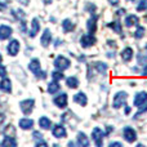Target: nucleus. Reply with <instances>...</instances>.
I'll list each match as a JSON object with an SVG mask.
<instances>
[{
  "instance_id": "nucleus-21",
  "label": "nucleus",
  "mask_w": 147,
  "mask_h": 147,
  "mask_svg": "<svg viewBox=\"0 0 147 147\" xmlns=\"http://www.w3.org/2000/svg\"><path fill=\"white\" fill-rule=\"evenodd\" d=\"M78 145L81 147H88L89 146V140L83 132L78 133Z\"/></svg>"
},
{
  "instance_id": "nucleus-2",
  "label": "nucleus",
  "mask_w": 147,
  "mask_h": 147,
  "mask_svg": "<svg viewBox=\"0 0 147 147\" xmlns=\"http://www.w3.org/2000/svg\"><path fill=\"white\" fill-rule=\"evenodd\" d=\"M54 66H56V69L58 71H65V70H67L70 67V59H67L63 56H59L54 61Z\"/></svg>"
},
{
  "instance_id": "nucleus-17",
  "label": "nucleus",
  "mask_w": 147,
  "mask_h": 147,
  "mask_svg": "<svg viewBox=\"0 0 147 147\" xmlns=\"http://www.w3.org/2000/svg\"><path fill=\"white\" fill-rule=\"evenodd\" d=\"M138 23H140V18L134 14H130L125 18V26H127V27H132V26H136V25H138Z\"/></svg>"
},
{
  "instance_id": "nucleus-49",
  "label": "nucleus",
  "mask_w": 147,
  "mask_h": 147,
  "mask_svg": "<svg viewBox=\"0 0 147 147\" xmlns=\"http://www.w3.org/2000/svg\"><path fill=\"white\" fill-rule=\"evenodd\" d=\"M145 49H146V53H147V45H146V47H145Z\"/></svg>"
},
{
  "instance_id": "nucleus-20",
  "label": "nucleus",
  "mask_w": 147,
  "mask_h": 147,
  "mask_svg": "<svg viewBox=\"0 0 147 147\" xmlns=\"http://www.w3.org/2000/svg\"><path fill=\"white\" fill-rule=\"evenodd\" d=\"M121 58L124 62H129L130 59L133 58V49L129 48V47H127V48L121 52Z\"/></svg>"
},
{
  "instance_id": "nucleus-27",
  "label": "nucleus",
  "mask_w": 147,
  "mask_h": 147,
  "mask_svg": "<svg viewBox=\"0 0 147 147\" xmlns=\"http://www.w3.org/2000/svg\"><path fill=\"white\" fill-rule=\"evenodd\" d=\"M94 69H96L97 72L99 74H106V70H107V65L103 63V62H97V63H93Z\"/></svg>"
},
{
  "instance_id": "nucleus-41",
  "label": "nucleus",
  "mask_w": 147,
  "mask_h": 147,
  "mask_svg": "<svg viewBox=\"0 0 147 147\" xmlns=\"http://www.w3.org/2000/svg\"><path fill=\"white\" fill-rule=\"evenodd\" d=\"M5 120V116H4V114H1V112H0V125L3 124V121H4Z\"/></svg>"
},
{
  "instance_id": "nucleus-35",
  "label": "nucleus",
  "mask_w": 147,
  "mask_h": 147,
  "mask_svg": "<svg viewBox=\"0 0 147 147\" xmlns=\"http://www.w3.org/2000/svg\"><path fill=\"white\" fill-rule=\"evenodd\" d=\"M5 75H7V69H5V66H1V65H0V76L4 78Z\"/></svg>"
},
{
  "instance_id": "nucleus-24",
  "label": "nucleus",
  "mask_w": 147,
  "mask_h": 147,
  "mask_svg": "<svg viewBox=\"0 0 147 147\" xmlns=\"http://www.w3.org/2000/svg\"><path fill=\"white\" fill-rule=\"evenodd\" d=\"M12 14H13V17H14L16 20H18V21H23L26 18V13L23 12L22 9H13Z\"/></svg>"
},
{
  "instance_id": "nucleus-29",
  "label": "nucleus",
  "mask_w": 147,
  "mask_h": 147,
  "mask_svg": "<svg viewBox=\"0 0 147 147\" xmlns=\"http://www.w3.org/2000/svg\"><path fill=\"white\" fill-rule=\"evenodd\" d=\"M109 26L110 28H112V30L115 31V32H117V34H121V25H120L119 22H111V23H109Z\"/></svg>"
},
{
  "instance_id": "nucleus-5",
  "label": "nucleus",
  "mask_w": 147,
  "mask_h": 147,
  "mask_svg": "<svg viewBox=\"0 0 147 147\" xmlns=\"http://www.w3.org/2000/svg\"><path fill=\"white\" fill-rule=\"evenodd\" d=\"M21 110L25 115H30L31 111L34 110V105H35V101L34 99H26V101L21 102Z\"/></svg>"
},
{
  "instance_id": "nucleus-48",
  "label": "nucleus",
  "mask_w": 147,
  "mask_h": 147,
  "mask_svg": "<svg viewBox=\"0 0 147 147\" xmlns=\"http://www.w3.org/2000/svg\"><path fill=\"white\" fill-rule=\"evenodd\" d=\"M1 61H3V58H1V56H0V63H1Z\"/></svg>"
},
{
  "instance_id": "nucleus-28",
  "label": "nucleus",
  "mask_w": 147,
  "mask_h": 147,
  "mask_svg": "<svg viewBox=\"0 0 147 147\" xmlns=\"http://www.w3.org/2000/svg\"><path fill=\"white\" fill-rule=\"evenodd\" d=\"M58 90H59V84H58V81L54 80L53 83H51V84L48 85V93L54 94V93H57Z\"/></svg>"
},
{
  "instance_id": "nucleus-13",
  "label": "nucleus",
  "mask_w": 147,
  "mask_h": 147,
  "mask_svg": "<svg viewBox=\"0 0 147 147\" xmlns=\"http://www.w3.org/2000/svg\"><path fill=\"white\" fill-rule=\"evenodd\" d=\"M52 133H53V136L57 138H63V137H66V134H67L65 127H62V125H56V127L52 129Z\"/></svg>"
},
{
  "instance_id": "nucleus-7",
  "label": "nucleus",
  "mask_w": 147,
  "mask_h": 147,
  "mask_svg": "<svg viewBox=\"0 0 147 147\" xmlns=\"http://www.w3.org/2000/svg\"><path fill=\"white\" fill-rule=\"evenodd\" d=\"M105 137V133L102 132L99 128H94L93 132H92V138L94 140V143H96L97 146L101 147L102 146V140H103Z\"/></svg>"
},
{
  "instance_id": "nucleus-3",
  "label": "nucleus",
  "mask_w": 147,
  "mask_h": 147,
  "mask_svg": "<svg viewBox=\"0 0 147 147\" xmlns=\"http://www.w3.org/2000/svg\"><path fill=\"white\" fill-rule=\"evenodd\" d=\"M128 99V94L125 92H119L114 98V107L115 109H120L121 106H124L125 102Z\"/></svg>"
},
{
  "instance_id": "nucleus-50",
  "label": "nucleus",
  "mask_w": 147,
  "mask_h": 147,
  "mask_svg": "<svg viewBox=\"0 0 147 147\" xmlns=\"http://www.w3.org/2000/svg\"><path fill=\"white\" fill-rule=\"evenodd\" d=\"M128 1H134V0H128Z\"/></svg>"
},
{
  "instance_id": "nucleus-51",
  "label": "nucleus",
  "mask_w": 147,
  "mask_h": 147,
  "mask_svg": "<svg viewBox=\"0 0 147 147\" xmlns=\"http://www.w3.org/2000/svg\"><path fill=\"white\" fill-rule=\"evenodd\" d=\"M146 21H147V16H146Z\"/></svg>"
},
{
  "instance_id": "nucleus-9",
  "label": "nucleus",
  "mask_w": 147,
  "mask_h": 147,
  "mask_svg": "<svg viewBox=\"0 0 147 147\" xmlns=\"http://www.w3.org/2000/svg\"><path fill=\"white\" fill-rule=\"evenodd\" d=\"M7 51H8V54H9V56H16V54L20 52V41L13 39V40L8 44Z\"/></svg>"
},
{
  "instance_id": "nucleus-11",
  "label": "nucleus",
  "mask_w": 147,
  "mask_h": 147,
  "mask_svg": "<svg viewBox=\"0 0 147 147\" xmlns=\"http://www.w3.org/2000/svg\"><path fill=\"white\" fill-rule=\"evenodd\" d=\"M54 103H56L57 107H59V109H65V107L67 106V94L62 93V94H59V96H57L56 98H54Z\"/></svg>"
},
{
  "instance_id": "nucleus-40",
  "label": "nucleus",
  "mask_w": 147,
  "mask_h": 147,
  "mask_svg": "<svg viewBox=\"0 0 147 147\" xmlns=\"http://www.w3.org/2000/svg\"><path fill=\"white\" fill-rule=\"evenodd\" d=\"M28 1L30 0H18V3H21L22 5H28Z\"/></svg>"
},
{
  "instance_id": "nucleus-15",
  "label": "nucleus",
  "mask_w": 147,
  "mask_h": 147,
  "mask_svg": "<svg viewBox=\"0 0 147 147\" xmlns=\"http://www.w3.org/2000/svg\"><path fill=\"white\" fill-rule=\"evenodd\" d=\"M20 127L22 128L23 130H30L31 128L34 127V120L28 119V117H25V119L20 120Z\"/></svg>"
},
{
  "instance_id": "nucleus-22",
  "label": "nucleus",
  "mask_w": 147,
  "mask_h": 147,
  "mask_svg": "<svg viewBox=\"0 0 147 147\" xmlns=\"http://www.w3.org/2000/svg\"><path fill=\"white\" fill-rule=\"evenodd\" d=\"M39 125H40L41 129L48 130V129H51V127H52V121H51V119L43 116V117H40V120H39Z\"/></svg>"
},
{
  "instance_id": "nucleus-25",
  "label": "nucleus",
  "mask_w": 147,
  "mask_h": 147,
  "mask_svg": "<svg viewBox=\"0 0 147 147\" xmlns=\"http://www.w3.org/2000/svg\"><path fill=\"white\" fill-rule=\"evenodd\" d=\"M62 27H63L65 32H71L74 28H75V23H72L70 20H65L63 23H62Z\"/></svg>"
},
{
  "instance_id": "nucleus-33",
  "label": "nucleus",
  "mask_w": 147,
  "mask_h": 147,
  "mask_svg": "<svg viewBox=\"0 0 147 147\" xmlns=\"http://www.w3.org/2000/svg\"><path fill=\"white\" fill-rule=\"evenodd\" d=\"M146 62H147V59L145 58V57H142V54H138V63H141V65L145 66Z\"/></svg>"
},
{
  "instance_id": "nucleus-45",
  "label": "nucleus",
  "mask_w": 147,
  "mask_h": 147,
  "mask_svg": "<svg viewBox=\"0 0 147 147\" xmlns=\"http://www.w3.org/2000/svg\"><path fill=\"white\" fill-rule=\"evenodd\" d=\"M130 112V107H127V109H125V114H129Z\"/></svg>"
},
{
  "instance_id": "nucleus-37",
  "label": "nucleus",
  "mask_w": 147,
  "mask_h": 147,
  "mask_svg": "<svg viewBox=\"0 0 147 147\" xmlns=\"http://www.w3.org/2000/svg\"><path fill=\"white\" fill-rule=\"evenodd\" d=\"M34 137L38 138V140H41V138H43V137H41V134H40L39 132H34Z\"/></svg>"
},
{
  "instance_id": "nucleus-36",
  "label": "nucleus",
  "mask_w": 147,
  "mask_h": 147,
  "mask_svg": "<svg viewBox=\"0 0 147 147\" xmlns=\"http://www.w3.org/2000/svg\"><path fill=\"white\" fill-rule=\"evenodd\" d=\"M109 3H110L111 5H114V7H115V5H117V4L120 3V0H109Z\"/></svg>"
},
{
  "instance_id": "nucleus-42",
  "label": "nucleus",
  "mask_w": 147,
  "mask_h": 147,
  "mask_svg": "<svg viewBox=\"0 0 147 147\" xmlns=\"http://www.w3.org/2000/svg\"><path fill=\"white\" fill-rule=\"evenodd\" d=\"M142 75L143 76H147V63L145 65V69H143V71H142Z\"/></svg>"
},
{
  "instance_id": "nucleus-43",
  "label": "nucleus",
  "mask_w": 147,
  "mask_h": 147,
  "mask_svg": "<svg viewBox=\"0 0 147 147\" xmlns=\"http://www.w3.org/2000/svg\"><path fill=\"white\" fill-rule=\"evenodd\" d=\"M112 132V127H107L106 128V134H110Z\"/></svg>"
},
{
  "instance_id": "nucleus-39",
  "label": "nucleus",
  "mask_w": 147,
  "mask_h": 147,
  "mask_svg": "<svg viewBox=\"0 0 147 147\" xmlns=\"http://www.w3.org/2000/svg\"><path fill=\"white\" fill-rule=\"evenodd\" d=\"M7 9V4L5 3H0V10H5Z\"/></svg>"
},
{
  "instance_id": "nucleus-12",
  "label": "nucleus",
  "mask_w": 147,
  "mask_h": 147,
  "mask_svg": "<svg viewBox=\"0 0 147 147\" xmlns=\"http://www.w3.org/2000/svg\"><path fill=\"white\" fill-rule=\"evenodd\" d=\"M0 90L1 92H5V93H10V90H12V83H10V80L8 78H3L1 81H0Z\"/></svg>"
},
{
  "instance_id": "nucleus-44",
  "label": "nucleus",
  "mask_w": 147,
  "mask_h": 147,
  "mask_svg": "<svg viewBox=\"0 0 147 147\" xmlns=\"http://www.w3.org/2000/svg\"><path fill=\"white\" fill-rule=\"evenodd\" d=\"M117 14H119V16H121V14H124V13H125V9H120V10H117Z\"/></svg>"
},
{
  "instance_id": "nucleus-23",
  "label": "nucleus",
  "mask_w": 147,
  "mask_h": 147,
  "mask_svg": "<svg viewBox=\"0 0 147 147\" xmlns=\"http://www.w3.org/2000/svg\"><path fill=\"white\" fill-rule=\"evenodd\" d=\"M16 145H17V141L14 140V137H10V136H5L3 142H1V146H5V147H8V146L13 147Z\"/></svg>"
},
{
  "instance_id": "nucleus-30",
  "label": "nucleus",
  "mask_w": 147,
  "mask_h": 147,
  "mask_svg": "<svg viewBox=\"0 0 147 147\" xmlns=\"http://www.w3.org/2000/svg\"><path fill=\"white\" fill-rule=\"evenodd\" d=\"M143 36H145V28H143V27H138L137 31H136V34H134V38L136 39H142Z\"/></svg>"
},
{
  "instance_id": "nucleus-19",
  "label": "nucleus",
  "mask_w": 147,
  "mask_h": 147,
  "mask_svg": "<svg viewBox=\"0 0 147 147\" xmlns=\"http://www.w3.org/2000/svg\"><path fill=\"white\" fill-rule=\"evenodd\" d=\"M74 101L76 102V103H79L80 106H85L86 105V102H88V98H86V96L84 93H78V94H75L74 96Z\"/></svg>"
},
{
  "instance_id": "nucleus-34",
  "label": "nucleus",
  "mask_w": 147,
  "mask_h": 147,
  "mask_svg": "<svg viewBox=\"0 0 147 147\" xmlns=\"http://www.w3.org/2000/svg\"><path fill=\"white\" fill-rule=\"evenodd\" d=\"M145 112H147V106H146V107H142V109H141L140 111H138L137 114H136V116H134V117H136V119H137V117H140L141 115H142V114H145Z\"/></svg>"
},
{
  "instance_id": "nucleus-1",
  "label": "nucleus",
  "mask_w": 147,
  "mask_h": 147,
  "mask_svg": "<svg viewBox=\"0 0 147 147\" xmlns=\"http://www.w3.org/2000/svg\"><path fill=\"white\" fill-rule=\"evenodd\" d=\"M28 69L35 74L38 78H41V79H45L47 78L45 72H43V71H41V69H40V61H39V59H36V58L31 59L30 65H28Z\"/></svg>"
},
{
  "instance_id": "nucleus-18",
  "label": "nucleus",
  "mask_w": 147,
  "mask_h": 147,
  "mask_svg": "<svg viewBox=\"0 0 147 147\" xmlns=\"http://www.w3.org/2000/svg\"><path fill=\"white\" fill-rule=\"evenodd\" d=\"M31 26H32V28H31V31H30V38H35L36 34H38L39 30H40V23H39L38 18H34Z\"/></svg>"
},
{
  "instance_id": "nucleus-6",
  "label": "nucleus",
  "mask_w": 147,
  "mask_h": 147,
  "mask_svg": "<svg viewBox=\"0 0 147 147\" xmlns=\"http://www.w3.org/2000/svg\"><path fill=\"white\" fill-rule=\"evenodd\" d=\"M123 134H124L125 141H127V142H129V143H133L136 140H137V134H136L134 129H133V128H130V127L124 128V132H123Z\"/></svg>"
},
{
  "instance_id": "nucleus-47",
  "label": "nucleus",
  "mask_w": 147,
  "mask_h": 147,
  "mask_svg": "<svg viewBox=\"0 0 147 147\" xmlns=\"http://www.w3.org/2000/svg\"><path fill=\"white\" fill-rule=\"evenodd\" d=\"M44 3H45V4H51L52 0H44Z\"/></svg>"
},
{
  "instance_id": "nucleus-4",
  "label": "nucleus",
  "mask_w": 147,
  "mask_h": 147,
  "mask_svg": "<svg viewBox=\"0 0 147 147\" xmlns=\"http://www.w3.org/2000/svg\"><path fill=\"white\" fill-rule=\"evenodd\" d=\"M96 41H97V39L94 38L93 34H86V35L81 36V39H80V44H81V47H83V48L92 47L93 44H96Z\"/></svg>"
},
{
  "instance_id": "nucleus-10",
  "label": "nucleus",
  "mask_w": 147,
  "mask_h": 147,
  "mask_svg": "<svg viewBox=\"0 0 147 147\" xmlns=\"http://www.w3.org/2000/svg\"><path fill=\"white\" fill-rule=\"evenodd\" d=\"M147 102V93L146 92H140V93L136 94L134 98V106L137 107H142Z\"/></svg>"
},
{
  "instance_id": "nucleus-31",
  "label": "nucleus",
  "mask_w": 147,
  "mask_h": 147,
  "mask_svg": "<svg viewBox=\"0 0 147 147\" xmlns=\"http://www.w3.org/2000/svg\"><path fill=\"white\" fill-rule=\"evenodd\" d=\"M147 9V0H141L140 4L137 5V10L138 12H143Z\"/></svg>"
},
{
  "instance_id": "nucleus-14",
  "label": "nucleus",
  "mask_w": 147,
  "mask_h": 147,
  "mask_svg": "<svg viewBox=\"0 0 147 147\" xmlns=\"http://www.w3.org/2000/svg\"><path fill=\"white\" fill-rule=\"evenodd\" d=\"M12 35V28L7 25H1L0 26V40H5V39L10 38Z\"/></svg>"
},
{
  "instance_id": "nucleus-32",
  "label": "nucleus",
  "mask_w": 147,
  "mask_h": 147,
  "mask_svg": "<svg viewBox=\"0 0 147 147\" xmlns=\"http://www.w3.org/2000/svg\"><path fill=\"white\" fill-rule=\"evenodd\" d=\"M52 76H53V79L56 81H59V80H62V79H63V74L59 72V71H53V72H52Z\"/></svg>"
},
{
  "instance_id": "nucleus-46",
  "label": "nucleus",
  "mask_w": 147,
  "mask_h": 147,
  "mask_svg": "<svg viewBox=\"0 0 147 147\" xmlns=\"http://www.w3.org/2000/svg\"><path fill=\"white\" fill-rule=\"evenodd\" d=\"M59 43H61V40H56V44H54V45L58 47V45H59Z\"/></svg>"
},
{
  "instance_id": "nucleus-38",
  "label": "nucleus",
  "mask_w": 147,
  "mask_h": 147,
  "mask_svg": "<svg viewBox=\"0 0 147 147\" xmlns=\"http://www.w3.org/2000/svg\"><path fill=\"white\" fill-rule=\"evenodd\" d=\"M110 146H111V147H121L123 145H121L120 142H114V143H111Z\"/></svg>"
},
{
  "instance_id": "nucleus-16",
  "label": "nucleus",
  "mask_w": 147,
  "mask_h": 147,
  "mask_svg": "<svg viewBox=\"0 0 147 147\" xmlns=\"http://www.w3.org/2000/svg\"><path fill=\"white\" fill-rule=\"evenodd\" d=\"M51 40H52V34H51V30H48V28H45L44 30V34H43V36H41V45L43 47H48L49 45V43H51Z\"/></svg>"
},
{
  "instance_id": "nucleus-8",
  "label": "nucleus",
  "mask_w": 147,
  "mask_h": 147,
  "mask_svg": "<svg viewBox=\"0 0 147 147\" xmlns=\"http://www.w3.org/2000/svg\"><path fill=\"white\" fill-rule=\"evenodd\" d=\"M97 21H98V17H97V14H94V13H92V17L88 20V22H86V28H88L89 34H94L97 30Z\"/></svg>"
},
{
  "instance_id": "nucleus-26",
  "label": "nucleus",
  "mask_w": 147,
  "mask_h": 147,
  "mask_svg": "<svg viewBox=\"0 0 147 147\" xmlns=\"http://www.w3.org/2000/svg\"><path fill=\"white\" fill-rule=\"evenodd\" d=\"M66 85L71 89H75V88H78V85H79V80L76 78H74V76L67 78L66 79Z\"/></svg>"
}]
</instances>
